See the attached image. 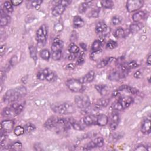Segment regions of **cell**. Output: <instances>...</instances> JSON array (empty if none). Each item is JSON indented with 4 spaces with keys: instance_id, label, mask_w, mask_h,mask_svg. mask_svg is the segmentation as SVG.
Segmentation results:
<instances>
[{
    "instance_id": "40",
    "label": "cell",
    "mask_w": 151,
    "mask_h": 151,
    "mask_svg": "<svg viewBox=\"0 0 151 151\" xmlns=\"http://www.w3.org/2000/svg\"><path fill=\"white\" fill-rule=\"evenodd\" d=\"M4 11L5 10L8 13H12L13 11V5L11 1H5L4 4Z\"/></svg>"
},
{
    "instance_id": "7",
    "label": "cell",
    "mask_w": 151,
    "mask_h": 151,
    "mask_svg": "<svg viewBox=\"0 0 151 151\" xmlns=\"http://www.w3.org/2000/svg\"><path fill=\"white\" fill-rule=\"evenodd\" d=\"M142 0H129L126 2V9L130 13L140 9L144 5Z\"/></svg>"
},
{
    "instance_id": "18",
    "label": "cell",
    "mask_w": 151,
    "mask_h": 151,
    "mask_svg": "<svg viewBox=\"0 0 151 151\" xmlns=\"http://www.w3.org/2000/svg\"><path fill=\"white\" fill-rule=\"evenodd\" d=\"M147 16V13L144 11H139L135 13L132 16V19L134 22H141V21L144 20Z\"/></svg>"
},
{
    "instance_id": "13",
    "label": "cell",
    "mask_w": 151,
    "mask_h": 151,
    "mask_svg": "<svg viewBox=\"0 0 151 151\" xmlns=\"http://www.w3.org/2000/svg\"><path fill=\"white\" fill-rule=\"evenodd\" d=\"M95 77V73L93 71H90L86 74H85L84 76L81 77L79 80L82 84H86L93 82Z\"/></svg>"
},
{
    "instance_id": "20",
    "label": "cell",
    "mask_w": 151,
    "mask_h": 151,
    "mask_svg": "<svg viewBox=\"0 0 151 151\" xmlns=\"http://www.w3.org/2000/svg\"><path fill=\"white\" fill-rule=\"evenodd\" d=\"M141 131L144 134L148 135L150 133V120L149 119H146L142 122Z\"/></svg>"
},
{
    "instance_id": "60",
    "label": "cell",
    "mask_w": 151,
    "mask_h": 151,
    "mask_svg": "<svg viewBox=\"0 0 151 151\" xmlns=\"http://www.w3.org/2000/svg\"><path fill=\"white\" fill-rule=\"evenodd\" d=\"M146 63L148 66H150L151 64V55L149 54L148 57H147V59H146Z\"/></svg>"
},
{
    "instance_id": "43",
    "label": "cell",
    "mask_w": 151,
    "mask_h": 151,
    "mask_svg": "<svg viewBox=\"0 0 151 151\" xmlns=\"http://www.w3.org/2000/svg\"><path fill=\"white\" fill-rule=\"evenodd\" d=\"M118 46V43L116 41H113V40H109L107 43L106 47L108 49L113 50L115 48H116Z\"/></svg>"
},
{
    "instance_id": "8",
    "label": "cell",
    "mask_w": 151,
    "mask_h": 151,
    "mask_svg": "<svg viewBox=\"0 0 151 151\" xmlns=\"http://www.w3.org/2000/svg\"><path fill=\"white\" fill-rule=\"evenodd\" d=\"M48 34L47 27L45 24L41 26L36 32V40L40 43H44L47 40Z\"/></svg>"
},
{
    "instance_id": "10",
    "label": "cell",
    "mask_w": 151,
    "mask_h": 151,
    "mask_svg": "<svg viewBox=\"0 0 151 151\" xmlns=\"http://www.w3.org/2000/svg\"><path fill=\"white\" fill-rule=\"evenodd\" d=\"M60 118H58L56 116H51L49 119L46 121L44 123V126L46 128L52 129L54 127L60 126Z\"/></svg>"
},
{
    "instance_id": "55",
    "label": "cell",
    "mask_w": 151,
    "mask_h": 151,
    "mask_svg": "<svg viewBox=\"0 0 151 151\" xmlns=\"http://www.w3.org/2000/svg\"><path fill=\"white\" fill-rule=\"evenodd\" d=\"M6 51V47L5 44L1 45V48H0V54H1V56H3L4 55V54H5Z\"/></svg>"
},
{
    "instance_id": "24",
    "label": "cell",
    "mask_w": 151,
    "mask_h": 151,
    "mask_svg": "<svg viewBox=\"0 0 151 151\" xmlns=\"http://www.w3.org/2000/svg\"><path fill=\"white\" fill-rule=\"evenodd\" d=\"M10 17L6 14L5 11H3V9L1 10V22H0V26L1 27L6 26L9 22Z\"/></svg>"
},
{
    "instance_id": "52",
    "label": "cell",
    "mask_w": 151,
    "mask_h": 151,
    "mask_svg": "<svg viewBox=\"0 0 151 151\" xmlns=\"http://www.w3.org/2000/svg\"><path fill=\"white\" fill-rule=\"evenodd\" d=\"M77 40V34L76 32L73 31V33L71 34L70 36V41H72V43H74L75 41H76Z\"/></svg>"
},
{
    "instance_id": "16",
    "label": "cell",
    "mask_w": 151,
    "mask_h": 151,
    "mask_svg": "<svg viewBox=\"0 0 151 151\" xmlns=\"http://www.w3.org/2000/svg\"><path fill=\"white\" fill-rule=\"evenodd\" d=\"M96 115L88 114L83 119V122L86 126L96 125Z\"/></svg>"
},
{
    "instance_id": "51",
    "label": "cell",
    "mask_w": 151,
    "mask_h": 151,
    "mask_svg": "<svg viewBox=\"0 0 151 151\" xmlns=\"http://www.w3.org/2000/svg\"><path fill=\"white\" fill-rule=\"evenodd\" d=\"M82 55H83V53L80 54V55H79L78 56L77 60L76 61V64L77 65H81V64H82L85 62V59H84V58H83Z\"/></svg>"
},
{
    "instance_id": "38",
    "label": "cell",
    "mask_w": 151,
    "mask_h": 151,
    "mask_svg": "<svg viewBox=\"0 0 151 151\" xmlns=\"http://www.w3.org/2000/svg\"><path fill=\"white\" fill-rule=\"evenodd\" d=\"M101 5L104 8L111 9L114 7V3L110 0H106V1H102L100 2Z\"/></svg>"
},
{
    "instance_id": "50",
    "label": "cell",
    "mask_w": 151,
    "mask_h": 151,
    "mask_svg": "<svg viewBox=\"0 0 151 151\" xmlns=\"http://www.w3.org/2000/svg\"><path fill=\"white\" fill-rule=\"evenodd\" d=\"M17 62V57L16 56H13L11 58V59L9 62V64L11 67H13L16 64Z\"/></svg>"
},
{
    "instance_id": "9",
    "label": "cell",
    "mask_w": 151,
    "mask_h": 151,
    "mask_svg": "<svg viewBox=\"0 0 151 151\" xmlns=\"http://www.w3.org/2000/svg\"><path fill=\"white\" fill-rule=\"evenodd\" d=\"M104 145V139L102 137H98L94 140L88 143L83 149V150H88L95 148H102Z\"/></svg>"
},
{
    "instance_id": "19",
    "label": "cell",
    "mask_w": 151,
    "mask_h": 151,
    "mask_svg": "<svg viewBox=\"0 0 151 151\" xmlns=\"http://www.w3.org/2000/svg\"><path fill=\"white\" fill-rule=\"evenodd\" d=\"M109 122V118L106 115L100 114L97 115L96 117V125L100 126H106Z\"/></svg>"
},
{
    "instance_id": "39",
    "label": "cell",
    "mask_w": 151,
    "mask_h": 151,
    "mask_svg": "<svg viewBox=\"0 0 151 151\" xmlns=\"http://www.w3.org/2000/svg\"><path fill=\"white\" fill-rule=\"evenodd\" d=\"M102 47V42L99 40H95L92 44L91 45V50L93 51H99L100 50Z\"/></svg>"
},
{
    "instance_id": "22",
    "label": "cell",
    "mask_w": 151,
    "mask_h": 151,
    "mask_svg": "<svg viewBox=\"0 0 151 151\" xmlns=\"http://www.w3.org/2000/svg\"><path fill=\"white\" fill-rule=\"evenodd\" d=\"M95 87L99 93L102 96L106 95L109 91V88L106 85H96Z\"/></svg>"
},
{
    "instance_id": "49",
    "label": "cell",
    "mask_w": 151,
    "mask_h": 151,
    "mask_svg": "<svg viewBox=\"0 0 151 151\" xmlns=\"http://www.w3.org/2000/svg\"><path fill=\"white\" fill-rule=\"evenodd\" d=\"M7 137V132H6L4 131L3 132L1 131V136H0V142H1V144H3L5 142Z\"/></svg>"
},
{
    "instance_id": "61",
    "label": "cell",
    "mask_w": 151,
    "mask_h": 151,
    "mask_svg": "<svg viewBox=\"0 0 151 151\" xmlns=\"http://www.w3.org/2000/svg\"><path fill=\"white\" fill-rule=\"evenodd\" d=\"M80 47H82L84 50H87V47H86V45L84 43H81L80 44Z\"/></svg>"
},
{
    "instance_id": "30",
    "label": "cell",
    "mask_w": 151,
    "mask_h": 151,
    "mask_svg": "<svg viewBox=\"0 0 151 151\" xmlns=\"http://www.w3.org/2000/svg\"><path fill=\"white\" fill-rule=\"evenodd\" d=\"M72 127H73V129L77 131H82L85 128V125L79 121H77L73 119L72 122Z\"/></svg>"
},
{
    "instance_id": "5",
    "label": "cell",
    "mask_w": 151,
    "mask_h": 151,
    "mask_svg": "<svg viewBox=\"0 0 151 151\" xmlns=\"http://www.w3.org/2000/svg\"><path fill=\"white\" fill-rule=\"evenodd\" d=\"M74 102L76 106L80 109H85L90 106V98L86 95L75 96Z\"/></svg>"
},
{
    "instance_id": "35",
    "label": "cell",
    "mask_w": 151,
    "mask_h": 151,
    "mask_svg": "<svg viewBox=\"0 0 151 151\" xmlns=\"http://www.w3.org/2000/svg\"><path fill=\"white\" fill-rule=\"evenodd\" d=\"M29 51H30V55L35 62H36L37 60V49L33 45L30 46L29 47Z\"/></svg>"
},
{
    "instance_id": "27",
    "label": "cell",
    "mask_w": 151,
    "mask_h": 151,
    "mask_svg": "<svg viewBox=\"0 0 151 151\" xmlns=\"http://www.w3.org/2000/svg\"><path fill=\"white\" fill-rule=\"evenodd\" d=\"M91 4V1H86L80 4L79 6V12L81 14L85 13L87 9L90 7Z\"/></svg>"
},
{
    "instance_id": "12",
    "label": "cell",
    "mask_w": 151,
    "mask_h": 151,
    "mask_svg": "<svg viewBox=\"0 0 151 151\" xmlns=\"http://www.w3.org/2000/svg\"><path fill=\"white\" fill-rule=\"evenodd\" d=\"M14 122L12 120H5L1 123V130L9 132L14 129Z\"/></svg>"
},
{
    "instance_id": "53",
    "label": "cell",
    "mask_w": 151,
    "mask_h": 151,
    "mask_svg": "<svg viewBox=\"0 0 151 151\" xmlns=\"http://www.w3.org/2000/svg\"><path fill=\"white\" fill-rule=\"evenodd\" d=\"M37 77L39 80H45V74H44V73L42 72H39L38 74H37Z\"/></svg>"
},
{
    "instance_id": "56",
    "label": "cell",
    "mask_w": 151,
    "mask_h": 151,
    "mask_svg": "<svg viewBox=\"0 0 151 151\" xmlns=\"http://www.w3.org/2000/svg\"><path fill=\"white\" fill-rule=\"evenodd\" d=\"M77 54H71V53H70V55L68 56V60H71V61L75 60L76 58L77 57Z\"/></svg>"
},
{
    "instance_id": "45",
    "label": "cell",
    "mask_w": 151,
    "mask_h": 151,
    "mask_svg": "<svg viewBox=\"0 0 151 151\" xmlns=\"http://www.w3.org/2000/svg\"><path fill=\"white\" fill-rule=\"evenodd\" d=\"M122 18L118 16H115L113 17L112 18V24L114 26H118V25L121 24L122 23Z\"/></svg>"
},
{
    "instance_id": "14",
    "label": "cell",
    "mask_w": 151,
    "mask_h": 151,
    "mask_svg": "<svg viewBox=\"0 0 151 151\" xmlns=\"http://www.w3.org/2000/svg\"><path fill=\"white\" fill-rule=\"evenodd\" d=\"M117 60V59L115 57H107L105 58V59H104L103 60H102L100 62H99L97 64V68H103L104 67H106L109 64H110L111 63H112L113 62H114Z\"/></svg>"
},
{
    "instance_id": "28",
    "label": "cell",
    "mask_w": 151,
    "mask_h": 151,
    "mask_svg": "<svg viewBox=\"0 0 151 151\" xmlns=\"http://www.w3.org/2000/svg\"><path fill=\"white\" fill-rule=\"evenodd\" d=\"M121 75L119 72L114 71L108 75V79L112 82H117L121 79Z\"/></svg>"
},
{
    "instance_id": "37",
    "label": "cell",
    "mask_w": 151,
    "mask_h": 151,
    "mask_svg": "<svg viewBox=\"0 0 151 151\" xmlns=\"http://www.w3.org/2000/svg\"><path fill=\"white\" fill-rule=\"evenodd\" d=\"M68 51L71 54H78L80 52V49L74 43H71L68 46Z\"/></svg>"
},
{
    "instance_id": "29",
    "label": "cell",
    "mask_w": 151,
    "mask_h": 151,
    "mask_svg": "<svg viewBox=\"0 0 151 151\" xmlns=\"http://www.w3.org/2000/svg\"><path fill=\"white\" fill-rule=\"evenodd\" d=\"M142 24L141 22H134L130 26V31L132 33H136L142 29Z\"/></svg>"
},
{
    "instance_id": "36",
    "label": "cell",
    "mask_w": 151,
    "mask_h": 151,
    "mask_svg": "<svg viewBox=\"0 0 151 151\" xmlns=\"http://www.w3.org/2000/svg\"><path fill=\"white\" fill-rule=\"evenodd\" d=\"M100 8L95 7L92 8L89 13V17L90 18H98L99 16Z\"/></svg>"
},
{
    "instance_id": "23",
    "label": "cell",
    "mask_w": 151,
    "mask_h": 151,
    "mask_svg": "<svg viewBox=\"0 0 151 151\" xmlns=\"http://www.w3.org/2000/svg\"><path fill=\"white\" fill-rule=\"evenodd\" d=\"M85 24V21L80 16H75L73 18V26L75 28L83 27Z\"/></svg>"
},
{
    "instance_id": "42",
    "label": "cell",
    "mask_w": 151,
    "mask_h": 151,
    "mask_svg": "<svg viewBox=\"0 0 151 151\" xmlns=\"http://www.w3.org/2000/svg\"><path fill=\"white\" fill-rule=\"evenodd\" d=\"M14 133L16 136H21L23 135L24 133H25L24 127H23L21 126H17L14 129Z\"/></svg>"
},
{
    "instance_id": "4",
    "label": "cell",
    "mask_w": 151,
    "mask_h": 151,
    "mask_svg": "<svg viewBox=\"0 0 151 151\" xmlns=\"http://www.w3.org/2000/svg\"><path fill=\"white\" fill-rule=\"evenodd\" d=\"M133 102V99L131 96H123L112 104V108L116 111H121L129 108Z\"/></svg>"
},
{
    "instance_id": "32",
    "label": "cell",
    "mask_w": 151,
    "mask_h": 151,
    "mask_svg": "<svg viewBox=\"0 0 151 151\" xmlns=\"http://www.w3.org/2000/svg\"><path fill=\"white\" fill-rule=\"evenodd\" d=\"M103 54V52L101 50L99 51H93L90 56V58L93 61H98Z\"/></svg>"
},
{
    "instance_id": "54",
    "label": "cell",
    "mask_w": 151,
    "mask_h": 151,
    "mask_svg": "<svg viewBox=\"0 0 151 151\" xmlns=\"http://www.w3.org/2000/svg\"><path fill=\"white\" fill-rule=\"evenodd\" d=\"M75 67H76L75 64L73 63H70L66 66V69L67 70H72L74 69Z\"/></svg>"
},
{
    "instance_id": "41",
    "label": "cell",
    "mask_w": 151,
    "mask_h": 151,
    "mask_svg": "<svg viewBox=\"0 0 151 151\" xmlns=\"http://www.w3.org/2000/svg\"><path fill=\"white\" fill-rule=\"evenodd\" d=\"M24 127L25 130V133L27 134L33 132L35 129H36V126H35L33 124L30 123L26 125Z\"/></svg>"
},
{
    "instance_id": "48",
    "label": "cell",
    "mask_w": 151,
    "mask_h": 151,
    "mask_svg": "<svg viewBox=\"0 0 151 151\" xmlns=\"http://www.w3.org/2000/svg\"><path fill=\"white\" fill-rule=\"evenodd\" d=\"M42 3L43 1H40V0H35V1H31V5L35 9H39L40 7V5Z\"/></svg>"
},
{
    "instance_id": "62",
    "label": "cell",
    "mask_w": 151,
    "mask_h": 151,
    "mask_svg": "<svg viewBox=\"0 0 151 151\" xmlns=\"http://www.w3.org/2000/svg\"><path fill=\"white\" fill-rule=\"evenodd\" d=\"M5 72H4L3 70H1V80H3V77H4V76H5Z\"/></svg>"
},
{
    "instance_id": "58",
    "label": "cell",
    "mask_w": 151,
    "mask_h": 151,
    "mask_svg": "<svg viewBox=\"0 0 151 151\" xmlns=\"http://www.w3.org/2000/svg\"><path fill=\"white\" fill-rule=\"evenodd\" d=\"M135 150L141 151V150H147L148 149L145 146H144L143 145H140V146H137V147H136Z\"/></svg>"
},
{
    "instance_id": "46",
    "label": "cell",
    "mask_w": 151,
    "mask_h": 151,
    "mask_svg": "<svg viewBox=\"0 0 151 151\" xmlns=\"http://www.w3.org/2000/svg\"><path fill=\"white\" fill-rule=\"evenodd\" d=\"M56 78V74L50 70V71L49 73L47 74L45 77V80L48 81V82H52V81L54 80Z\"/></svg>"
},
{
    "instance_id": "17",
    "label": "cell",
    "mask_w": 151,
    "mask_h": 151,
    "mask_svg": "<svg viewBox=\"0 0 151 151\" xmlns=\"http://www.w3.org/2000/svg\"><path fill=\"white\" fill-rule=\"evenodd\" d=\"M108 28L105 22L103 21L98 22L95 27V31L97 34H103L104 33H107Z\"/></svg>"
},
{
    "instance_id": "2",
    "label": "cell",
    "mask_w": 151,
    "mask_h": 151,
    "mask_svg": "<svg viewBox=\"0 0 151 151\" xmlns=\"http://www.w3.org/2000/svg\"><path fill=\"white\" fill-rule=\"evenodd\" d=\"M15 102L2 110V115L4 118H13L19 115L24 109V104Z\"/></svg>"
},
{
    "instance_id": "33",
    "label": "cell",
    "mask_w": 151,
    "mask_h": 151,
    "mask_svg": "<svg viewBox=\"0 0 151 151\" xmlns=\"http://www.w3.org/2000/svg\"><path fill=\"white\" fill-rule=\"evenodd\" d=\"M113 36L116 39L123 38L125 36V30L122 27H119L114 31L113 33Z\"/></svg>"
},
{
    "instance_id": "6",
    "label": "cell",
    "mask_w": 151,
    "mask_h": 151,
    "mask_svg": "<svg viewBox=\"0 0 151 151\" xmlns=\"http://www.w3.org/2000/svg\"><path fill=\"white\" fill-rule=\"evenodd\" d=\"M66 86L72 91L79 93L83 89V84L81 83L79 79H70L66 82Z\"/></svg>"
},
{
    "instance_id": "15",
    "label": "cell",
    "mask_w": 151,
    "mask_h": 151,
    "mask_svg": "<svg viewBox=\"0 0 151 151\" xmlns=\"http://www.w3.org/2000/svg\"><path fill=\"white\" fill-rule=\"evenodd\" d=\"M66 6L61 4H57L52 9V14L55 17H58L62 15L65 11Z\"/></svg>"
},
{
    "instance_id": "44",
    "label": "cell",
    "mask_w": 151,
    "mask_h": 151,
    "mask_svg": "<svg viewBox=\"0 0 151 151\" xmlns=\"http://www.w3.org/2000/svg\"><path fill=\"white\" fill-rule=\"evenodd\" d=\"M127 69L129 70H131V69H133V68H137V67L139 66V64L137 63V62L136 61H131L128 63H127L125 64Z\"/></svg>"
},
{
    "instance_id": "57",
    "label": "cell",
    "mask_w": 151,
    "mask_h": 151,
    "mask_svg": "<svg viewBox=\"0 0 151 151\" xmlns=\"http://www.w3.org/2000/svg\"><path fill=\"white\" fill-rule=\"evenodd\" d=\"M11 3H12L13 5H19L21 4L22 3V1H20V0H13V1H11Z\"/></svg>"
},
{
    "instance_id": "26",
    "label": "cell",
    "mask_w": 151,
    "mask_h": 151,
    "mask_svg": "<svg viewBox=\"0 0 151 151\" xmlns=\"http://www.w3.org/2000/svg\"><path fill=\"white\" fill-rule=\"evenodd\" d=\"M109 102H110V100L108 99H100L98 100V102H96L95 106L98 109H100V108H106V106H108Z\"/></svg>"
},
{
    "instance_id": "31",
    "label": "cell",
    "mask_w": 151,
    "mask_h": 151,
    "mask_svg": "<svg viewBox=\"0 0 151 151\" xmlns=\"http://www.w3.org/2000/svg\"><path fill=\"white\" fill-rule=\"evenodd\" d=\"M22 148V144L20 141H16L11 144L9 146L8 149L11 150H21Z\"/></svg>"
},
{
    "instance_id": "1",
    "label": "cell",
    "mask_w": 151,
    "mask_h": 151,
    "mask_svg": "<svg viewBox=\"0 0 151 151\" xmlns=\"http://www.w3.org/2000/svg\"><path fill=\"white\" fill-rule=\"evenodd\" d=\"M27 93V89L23 86L8 90L3 97V102L6 104H11L24 97Z\"/></svg>"
},
{
    "instance_id": "47",
    "label": "cell",
    "mask_w": 151,
    "mask_h": 151,
    "mask_svg": "<svg viewBox=\"0 0 151 151\" xmlns=\"http://www.w3.org/2000/svg\"><path fill=\"white\" fill-rule=\"evenodd\" d=\"M62 55V51H56V52H53V53H52L51 57H52V59H53L54 60L57 61V60H59L61 59Z\"/></svg>"
},
{
    "instance_id": "34",
    "label": "cell",
    "mask_w": 151,
    "mask_h": 151,
    "mask_svg": "<svg viewBox=\"0 0 151 151\" xmlns=\"http://www.w3.org/2000/svg\"><path fill=\"white\" fill-rule=\"evenodd\" d=\"M40 57L44 60H49L51 57V53L47 49H43L40 53Z\"/></svg>"
},
{
    "instance_id": "3",
    "label": "cell",
    "mask_w": 151,
    "mask_h": 151,
    "mask_svg": "<svg viewBox=\"0 0 151 151\" xmlns=\"http://www.w3.org/2000/svg\"><path fill=\"white\" fill-rule=\"evenodd\" d=\"M51 108L54 112L61 114H70L76 112L74 106L70 103H53L51 104Z\"/></svg>"
},
{
    "instance_id": "59",
    "label": "cell",
    "mask_w": 151,
    "mask_h": 151,
    "mask_svg": "<svg viewBox=\"0 0 151 151\" xmlns=\"http://www.w3.org/2000/svg\"><path fill=\"white\" fill-rule=\"evenodd\" d=\"M141 74H142V73H141V70H137V72H136L134 73L133 76H134V77H135V78H139L141 76Z\"/></svg>"
},
{
    "instance_id": "25",
    "label": "cell",
    "mask_w": 151,
    "mask_h": 151,
    "mask_svg": "<svg viewBox=\"0 0 151 151\" xmlns=\"http://www.w3.org/2000/svg\"><path fill=\"white\" fill-rule=\"evenodd\" d=\"M63 47V43L62 41L57 40L56 41H54L51 45L52 53L62 51Z\"/></svg>"
},
{
    "instance_id": "11",
    "label": "cell",
    "mask_w": 151,
    "mask_h": 151,
    "mask_svg": "<svg viewBox=\"0 0 151 151\" xmlns=\"http://www.w3.org/2000/svg\"><path fill=\"white\" fill-rule=\"evenodd\" d=\"M110 129L114 131L117 129V127L119 125L120 116L119 114L118 113V111L113 112L110 115Z\"/></svg>"
},
{
    "instance_id": "21",
    "label": "cell",
    "mask_w": 151,
    "mask_h": 151,
    "mask_svg": "<svg viewBox=\"0 0 151 151\" xmlns=\"http://www.w3.org/2000/svg\"><path fill=\"white\" fill-rule=\"evenodd\" d=\"M118 90L121 92L125 91L132 95H136L139 92V90L137 89L127 85H122Z\"/></svg>"
}]
</instances>
